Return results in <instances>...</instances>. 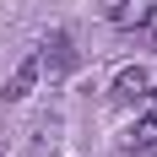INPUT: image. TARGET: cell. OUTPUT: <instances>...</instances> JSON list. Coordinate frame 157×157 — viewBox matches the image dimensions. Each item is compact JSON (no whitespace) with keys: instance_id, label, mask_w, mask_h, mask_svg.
<instances>
[{"instance_id":"cell-1","label":"cell","mask_w":157,"mask_h":157,"mask_svg":"<svg viewBox=\"0 0 157 157\" xmlns=\"http://www.w3.org/2000/svg\"><path fill=\"white\" fill-rule=\"evenodd\" d=\"M38 76H49V81H65L71 76V65H76V49H71V33H49L44 44H38Z\"/></svg>"},{"instance_id":"cell-2","label":"cell","mask_w":157,"mask_h":157,"mask_svg":"<svg viewBox=\"0 0 157 157\" xmlns=\"http://www.w3.org/2000/svg\"><path fill=\"white\" fill-rule=\"evenodd\" d=\"M109 22H114V27H125V33L157 27V0H114V6H109Z\"/></svg>"},{"instance_id":"cell-3","label":"cell","mask_w":157,"mask_h":157,"mask_svg":"<svg viewBox=\"0 0 157 157\" xmlns=\"http://www.w3.org/2000/svg\"><path fill=\"white\" fill-rule=\"evenodd\" d=\"M114 98H119V103H141V98H152V76H146L141 65H125V71L114 76Z\"/></svg>"},{"instance_id":"cell-4","label":"cell","mask_w":157,"mask_h":157,"mask_svg":"<svg viewBox=\"0 0 157 157\" xmlns=\"http://www.w3.org/2000/svg\"><path fill=\"white\" fill-rule=\"evenodd\" d=\"M60 152V119L44 114V119H33V141H27V157H54Z\"/></svg>"},{"instance_id":"cell-5","label":"cell","mask_w":157,"mask_h":157,"mask_svg":"<svg viewBox=\"0 0 157 157\" xmlns=\"http://www.w3.org/2000/svg\"><path fill=\"white\" fill-rule=\"evenodd\" d=\"M125 157H157V109L146 119H136V130H130V141H125Z\"/></svg>"},{"instance_id":"cell-6","label":"cell","mask_w":157,"mask_h":157,"mask_svg":"<svg viewBox=\"0 0 157 157\" xmlns=\"http://www.w3.org/2000/svg\"><path fill=\"white\" fill-rule=\"evenodd\" d=\"M33 87H38V60H33V54H27V60H22V65H16V71H11V81L0 87V98H6V103H22V98H27Z\"/></svg>"}]
</instances>
